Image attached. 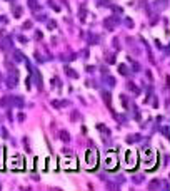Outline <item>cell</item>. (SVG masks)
Instances as JSON below:
<instances>
[{
    "instance_id": "cell-3",
    "label": "cell",
    "mask_w": 170,
    "mask_h": 191,
    "mask_svg": "<svg viewBox=\"0 0 170 191\" xmlns=\"http://www.w3.org/2000/svg\"><path fill=\"white\" fill-rule=\"evenodd\" d=\"M10 166L12 168H15V169H22V158L20 156H14V158H10Z\"/></svg>"
},
{
    "instance_id": "cell-9",
    "label": "cell",
    "mask_w": 170,
    "mask_h": 191,
    "mask_svg": "<svg viewBox=\"0 0 170 191\" xmlns=\"http://www.w3.org/2000/svg\"><path fill=\"white\" fill-rule=\"evenodd\" d=\"M119 71H122V72H124V76H127V67H125V66H120Z\"/></svg>"
},
{
    "instance_id": "cell-5",
    "label": "cell",
    "mask_w": 170,
    "mask_h": 191,
    "mask_svg": "<svg viewBox=\"0 0 170 191\" xmlns=\"http://www.w3.org/2000/svg\"><path fill=\"white\" fill-rule=\"evenodd\" d=\"M60 138H62V141H63V143H67V141H70V134H68L67 131H62V133H60Z\"/></svg>"
},
{
    "instance_id": "cell-2",
    "label": "cell",
    "mask_w": 170,
    "mask_h": 191,
    "mask_svg": "<svg viewBox=\"0 0 170 191\" xmlns=\"http://www.w3.org/2000/svg\"><path fill=\"white\" fill-rule=\"evenodd\" d=\"M107 158H108V163L105 161V168H108V169H115V166H117V159H115L113 153H108Z\"/></svg>"
},
{
    "instance_id": "cell-7",
    "label": "cell",
    "mask_w": 170,
    "mask_h": 191,
    "mask_svg": "<svg viewBox=\"0 0 170 191\" xmlns=\"http://www.w3.org/2000/svg\"><path fill=\"white\" fill-rule=\"evenodd\" d=\"M14 15H15V17H20L22 15V7H17L15 12H14Z\"/></svg>"
},
{
    "instance_id": "cell-1",
    "label": "cell",
    "mask_w": 170,
    "mask_h": 191,
    "mask_svg": "<svg viewBox=\"0 0 170 191\" xmlns=\"http://www.w3.org/2000/svg\"><path fill=\"white\" fill-rule=\"evenodd\" d=\"M95 163H97V153H95V149H90L87 153V164L92 168V166H95Z\"/></svg>"
},
{
    "instance_id": "cell-6",
    "label": "cell",
    "mask_w": 170,
    "mask_h": 191,
    "mask_svg": "<svg viewBox=\"0 0 170 191\" xmlns=\"http://www.w3.org/2000/svg\"><path fill=\"white\" fill-rule=\"evenodd\" d=\"M105 27H107V29H113V27H115V19H108L107 22H105Z\"/></svg>"
},
{
    "instance_id": "cell-4",
    "label": "cell",
    "mask_w": 170,
    "mask_h": 191,
    "mask_svg": "<svg viewBox=\"0 0 170 191\" xmlns=\"http://www.w3.org/2000/svg\"><path fill=\"white\" fill-rule=\"evenodd\" d=\"M127 161H129V164H132V163H134L135 164V161H137V156H135V153H127Z\"/></svg>"
},
{
    "instance_id": "cell-8",
    "label": "cell",
    "mask_w": 170,
    "mask_h": 191,
    "mask_svg": "<svg viewBox=\"0 0 170 191\" xmlns=\"http://www.w3.org/2000/svg\"><path fill=\"white\" fill-rule=\"evenodd\" d=\"M159 185H160V183H159V179H154V183H150V188L154 190V188H157Z\"/></svg>"
}]
</instances>
